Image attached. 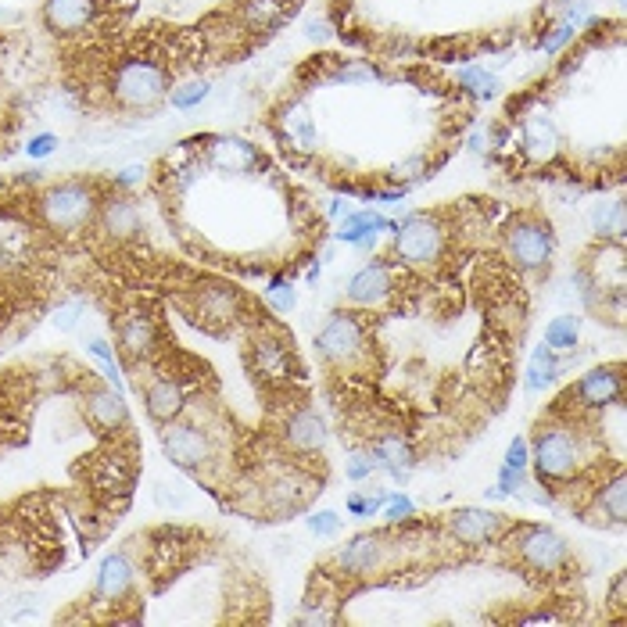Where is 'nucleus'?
<instances>
[{"label":"nucleus","mask_w":627,"mask_h":627,"mask_svg":"<svg viewBox=\"0 0 627 627\" xmlns=\"http://www.w3.org/2000/svg\"><path fill=\"white\" fill-rule=\"evenodd\" d=\"M112 94L122 108L144 112V108H155V104L169 94V76H165L162 65L151 58H126L119 69H115Z\"/></svg>","instance_id":"1"},{"label":"nucleus","mask_w":627,"mask_h":627,"mask_svg":"<svg viewBox=\"0 0 627 627\" xmlns=\"http://www.w3.org/2000/svg\"><path fill=\"white\" fill-rule=\"evenodd\" d=\"M40 212L54 230H83L97 215V190L90 183H58L40 198Z\"/></svg>","instance_id":"2"},{"label":"nucleus","mask_w":627,"mask_h":627,"mask_svg":"<svg viewBox=\"0 0 627 627\" xmlns=\"http://www.w3.org/2000/svg\"><path fill=\"white\" fill-rule=\"evenodd\" d=\"M577 459H581V452H577V441L570 430H563V427L538 430L531 463L542 481H567L570 473L577 470Z\"/></svg>","instance_id":"3"},{"label":"nucleus","mask_w":627,"mask_h":627,"mask_svg":"<svg viewBox=\"0 0 627 627\" xmlns=\"http://www.w3.org/2000/svg\"><path fill=\"white\" fill-rule=\"evenodd\" d=\"M445 233L430 215H409L405 223L395 226V251L409 266H430L441 255Z\"/></svg>","instance_id":"4"},{"label":"nucleus","mask_w":627,"mask_h":627,"mask_svg":"<svg viewBox=\"0 0 627 627\" xmlns=\"http://www.w3.org/2000/svg\"><path fill=\"white\" fill-rule=\"evenodd\" d=\"M506 248L520 269H542L552 258V233L549 226L534 223V219H520V223L509 226Z\"/></svg>","instance_id":"5"},{"label":"nucleus","mask_w":627,"mask_h":627,"mask_svg":"<svg viewBox=\"0 0 627 627\" xmlns=\"http://www.w3.org/2000/svg\"><path fill=\"white\" fill-rule=\"evenodd\" d=\"M362 327L359 319L348 316V312H334V316L327 319V327L316 334V348L319 355L327 362H337V366H344V362L359 359L362 352Z\"/></svg>","instance_id":"6"},{"label":"nucleus","mask_w":627,"mask_h":627,"mask_svg":"<svg viewBox=\"0 0 627 627\" xmlns=\"http://www.w3.org/2000/svg\"><path fill=\"white\" fill-rule=\"evenodd\" d=\"M516 545H520V559H524L531 570H538V574H552V570L563 567L570 556L567 542H563L552 527H524L520 538H516Z\"/></svg>","instance_id":"7"},{"label":"nucleus","mask_w":627,"mask_h":627,"mask_svg":"<svg viewBox=\"0 0 627 627\" xmlns=\"http://www.w3.org/2000/svg\"><path fill=\"white\" fill-rule=\"evenodd\" d=\"M165 456L180 470H201L212 459V441L205 430L190 427V423H169V430L162 434Z\"/></svg>","instance_id":"8"},{"label":"nucleus","mask_w":627,"mask_h":627,"mask_svg":"<svg viewBox=\"0 0 627 627\" xmlns=\"http://www.w3.org/2000/svg\"><path fill=\"white\" fill-rule=\"evenodd\" d=\"M448 531L456 534L459 542L477 549V545H488L495 534L502 531V516L491 513V509L481 506H463L448 513Z\"/></svg>","instance_id":"9"},{"label":"nucleus","mask_w":627,"mask_h":627,"mask_svg":"<svg viewBox=\"0 0 627 627\" xmlns=\"http://www.w3.org/2000/svg\"><path fill=\"white\" fill-rule=\"evenodd\" d=\"M620 395H624V377H620L617 366H595L577 384L581 405H592V409H606V405L620 402Z\"/></svg>","instance_id":"10"},{"label":"nucleus","mask_w":627,"mask_h":627,"mask_svg":"<svg viewBox=\"0 0 627 627\" xmlns=\"http://www.w3.org/2000/svg\"><path fill=\"white\" fill-rule=\"evenodd\" d=\"M133 588V563H129L126 552H112V556L101 559V570H97V585L94 595L97 602H119Z\"/></svg>","instance_id":"11"},{"label":"nucleus","mask_w":627,"mask_h":627,"mask_svg":"<svg viewBox=\"0 0 627 627\" xmlns=\"http://www.w3.org/2000/svg\"><path fill=\"white\" fill-rule=\"evenodd\" d=\"M380 559H384V538H380V534H355L352 542L337 552V567H341L344 574L362 577V574H373V570L380 567Z\"/></svg>","instance_id":"12"},{"label":"nucleus","mask_w":627,"mask_h":627,"mask_svg":"<svg viewBox=\"0 0 627 627\" xmlns=\"http://www.w3.org/2000/svg\"><path fill=\"white\" fill-rule=\"evenodd\" d=\"M97 18V0H47L43 4V22L54 33H76Z\"/></svg>","instance_id":"13"},{"label":"nucleus","mask_w":627,"mask_h":627,"mask_svg":"<svg viewBox=\"0 0 627 627\" xmlns=\"http://www.w3.org/2000/svg\"><path fill=\"white\" fill-rule=\"evenodd\" d=\"M373 466L384 473H391L395 481H409V473H413V445L405 438H398V434H387V438H380L377 445H373L370 452Z\"/></svg>","instance_id":"14"},{"label":"nucleus","mask_w":627,"mask_h":627,"mask_svg":"<svg viewBox=\"0 0 627 627\" xmlns=\"http://www.w3.org/2000/svg\"><path fill=\"white\" fill-rule=\"evenodd\" d=\"M391 294V269L384 262H370V266H362L359 273L352 276V284H348V298L355 305H380V301Z\"/></svg>","instance_id":"15"},{"label":"nucleus","mask_w":627,"mask_h":627,"mask_svg":"<svg viewBox=\"0 0 627 627\" xmlns=\"http://www.w3.org/2000/svg\"><path fill=\"white\" fill-rule=\"evenodd\" d=\"M86 413H90V420H94L97 427H104V430H115V427H122V423L129 420L126 398H122V391H115L112 384H108V387H94V391L86 395Z\"/></svg>","instance_id":"16"},{"label":"nucleus","mask_w":627,"mask_h":627,"mask_svg":"<svg viewBox=\"0 0 627 627\" xmlns=\"http://www.w3.org/2000/svg\"><path fill=\"white\" fill-rule=\"evenodd\" d=\"M208 162L219 172H248V169H255L258 151L241 137H219L208 147Z\"/></svg>","instance_id":"17"},{"label":"nucleus","mask_w":627,"mask_h":627,"mask_svg":"<svg viewBox=\"0 0 627 627\" xmlns=\"http://www.w3.org/2000/svg\"><path fill=\"white\" fill-rule=\"evenodd\" d=\"M287 441L298 452H316V448L327 445V423H323V416L312 413V409H301V413H294L287 420Z\"/></svg>","instance_id":"18"},{"label":"nucleus","mask_w":627,"mask_h":627,"mask_svg":"<svg viewBox=\"0 0 627 627\" xmlns=\"http://www.w3.org/2000/svg\"><path fill=\"white\" fill-rule=\"evenodd\" d=\"M147 413L158 423H172L183 413V387L176 380L162 377L147 387Z\"/></svg>","instance_id":"19"},{"label":"nucleus","mask_w":627,"mask_h":627,"mask_svg":"<svg viewBox=\"0 0 627 627\" xmlns=\"http://www.w3.org/2000/svg\"><path fill=\"white\" fill-rule=\"evenodd\" d=\"M255 373H262L266 380L291 377V352H287V344L276 341V337H258L255 341Z\"/></svg>","instance_id":"20"},{"label":"nucleus","mask_w":627,"mask_h":627,"mask_svg":"<svg viewBox=\"0 0 627 627\" xmlns=\"http://www.w3.org/2000/svg\"><path fill=\"white\" fill-rule=\"evenodd\" d=\"M524 147L531 151L538 162H549L552 155L559 151V133L552 126L549 115H531L524 122Z\"/></svg>","instance_id":"21"},{"label":"nucleus","mask_w":627,"mask_h":627,"mask_svg":"<svg viewBox=\"0 0 627 627\" xmlns=\"http://www.w3.org/2000/svg\"><path fill=\"white\" fill-rule=\"evenodd\" d=\"M104 230L112 233V237H119V241L137 237V233L144 230V223H140V208L126 198H112L108 205H104Z\"/></svg>","instance_id":"22"},{"label":"nucleus","mask_w":627,"mask_h":627,"mask_svg":"<svg viewBox=\"0 0 627 627\" xmlns=\"http://www.w3.org/2000/svg\"><path fill=\"white\" fill-rule=\"evenodd\" d=\"M119 341H122V352L133 355V359H144V355L155 352V323L147 316H129L119 330Z\"/></svg>","instance_id":"23"},{"label":"nucleus","mask_w":627,"mask_h":627,"mask_svg":"<svg viewBox=\"0 0 627 627\" xmlns=\"http://www.w3.org/2000/svg\"><path fill=\"white\" fill-rule=\"evenodd\" d=\"M559 373V359L556 352H552L549 344H538L531 355V362H527V377H524V387L531 391V395H538V391H545V387L556 380Z\"/></svg>","instance_id":"24"},{"label":"nucleus","mask_w":627,"mask_h":627,"mask_svg":"<svg viewBox=\"0 0 627 627\" xmlns=\"http://www.w3.org/2000/svg\"><path fill=\"white\" fill-rule=\"evenodd\" d=\"M577 334H581L577 316H556V319H549V327H545V344H549L552 352H570L577 344Z\"/></svg>","instance_id":"25"},{"label":"nucleus","mask_w":627,"mask_h":627,"mask_svg":"<svg viewBox=\"0 0 627 627\" xmlns=\"http://www.w3.org/2000/svg\"><path fill=\"white\" fill-rule=\"evenodd\" d=\"M305 488H309V484L301 481V477H280V481L269 488V502H273V509H294L305 499Z\"/></svg>","instance_id":"26"},{"label":"nucleus","mask_w":627,"mask_h":627,"mask_svg":"<svg viewBox=\"0 0 627 627\" xmlns=\"http://www.w3.org/2000/svg\"><path fill=\"white\" fill-rule=\"evenodd\" d=\"M287 11V0H244V15L251 26H276Z\"/></svg>","instance_id":"27"},{"label":"nucleus","mask_w":627,"mask_h":627,"mask_svg":"<svg viewBox=\"0 0 627 627\" xmlns=\"http://www.w3.org/2000/svg\"><path fill=\"white\" fill-rule=\"evenodd\" d=\"M624 473H617L606 488H602V495H599V506L606 509V516H610L613 524H624Z\"/></svg>","instance_id":"28"},{"label":"nucleus","mask_w":627,"mask_h":627,"mask_svg":"<svg viewBox=\"0 0 627 627\" xmlns=\"http://www.w3.org/2000/svg\"><path fill=\"white\" fill-rule=\"evenodd\" d=\"M212 94V86L205 79H194V83H183V86H172V108H180V112H190V108H198L205 97Z\"/></svg>","instance_id":"29"},{"label":"nucleus","mask_w":627,"mask_h":627,"mask_svg":"<svg viewBox=\"0 0 627 627\" xmlns=\"http://www.w3.org/2000/svg\"><path fill=\"white\" fill-rule=\"evenodd\" d=\"M90 355H94L97 362H101V373H104V380L115 387V391H122V377H119V366H115V355H112V348H108V341H101V337H94L90 341Z\"/></svg>","instance_id":"30"},{"label":"nucleus","mask_w":627,"mask_h":627,"mask_svg":"<svg viewBox=\"0 0 627 627\" xmlns=\"http://www.w3.org/2000/svg\"><path fill=\"white\" fill-rule=\"evenodd\" d=\"M459 83H463L470 94L491 97V94H495V86H499V79L491 76V72H484V69H463V72H459Z\"/></svg>","instance_id":"31"},{"label":"nucleus","mask_w":627,"mask_h":627,"mask_svg":"<svg viewBox=\"0 0 627 627\" xmlns=\"http://www.w3.org/2000/svg\"><path fill=\"white\" fill-rule=\"evenodd\" d=\"M266 301H269V309L284 312V316H287V312L298 305V294H294V287L284 284V280H273V284L266 287Z\"/></svg>","instance_id":"32"},{"label":"nucleus","mask_w":627,"mask_h":627,"mask_svg":"<svg viewBox=\"0 0 627 627\" xmlns=\"http://www.w3.org/2000/svg\"><path fill=\"white\" fill-rule=\"evenodd\" d=\"M305 527H309L316 538H334V534L341 531V516H337L334 509H319V513H312L309 520H305Z\"/></svg>","instance_id":"33"},{"label":"nucleus","mask_w":627,"mask_h":627,"mask_svg":"<svg viewBox=\"0 0 627 627\" xmlns=\"http://www.w3.org/2000/svg\"><path fill=\"white\" fill-rule=\"evenodd\" d=\"M595 226H599V233H610V237H624V201H613V208H610V215L602 212H595Z\"/></svg>","instance_id":"34"},{"label":"nucleus","mask_w":627,"mask_h":627,"mask_svg":"<svg viewBox=\"0 0 627 627\" xmlns=\"http://www.w3.org/2000/svg\"><path fill=\"white\" fill-rule=\"evenodd\" d=\"M384 516L391 520V524H402V520H409V516L416 513V506H413V499L409 495H402V491H395V495H387L384 499Z\"/></svg>","instance_id":"35"},{"label":"nucleus","mask_w":627,"mask_h":627,"mask_svg":"<svg viewBox=\"0 0 627 627\" xmlns=\"http://www.w3.org/2000/svg\"><path fill=\"white\" fill-rule=\"evenodd\" d=\"M155 502L158 506H165V509H187L190 495L176 488V484H155Z\"/></svg>","instance_id":"36"},{"label":"nucleus","mask_w":627,"mask_h":627,"mask_svg":"<svg viewBox=\"0 0 627 627\" xmlns=\"http://www.w3.org/2000/svg\"><path fill=\"white\" fill-rule=\"evenodd\" d=\"M524 488H531V484H527V470H513V466H502L499 470V491L502 495H520V491Z\"/></svg>","instance_id":"37"},{"label":"nucleus","mask_w":627,"mask_h":627,"mask_svg":"<svg viewBox=\"0 0 627 627\" xmlns=\"http://www.w3.org/2000/svg\"><path fill=\"white\" fill-rule=\"evenodd\" d=\"M527 463H531V445H527V438H513L506 448V463L502 466H513V470H527Z\"/></svg>","instance_id":"38"},{"label":"nucleus","mask_w":627,"mask_h":627,"mask_svg":"<svg viewBox=\"0 0 627 627\" xmlns=\"http://www.w3.org/2000/svg\"><path fill=\"white\" fill-rule=\"evenodd\" d=\"M86 312V305L83 301H69V305H61L58 312H54V327L58 330H76V323H79V316Z\"/></svg>","instance_id":"39"},{"label":"nucleus","mask_w":627,"mask_h":627,"mask_svg":"<svg viewBox=\"0 0 627 627\" xmlns=\"http://www.w3.org/2000/svg\"><path fill=\"white\" fill-rule=\"evenodd\" d=\"M373 470H377V466H373V459L366 456V452H355V456L348 459V466H344V473H348L352 481H366Z\"/></svg>","instance_id":"40"},{"label":"nucleus","mask_w":627,"mask_h":627,"mask_svg":"<svg viewBox=\"0 0 627 627\" xmlns=\"http://www.w3.org/2000/svg\"><path fill=\"white\" fill-rule=\"evenodd\" d=\"M58 151V137H51V133H40V137H33L26 144V155L29 158H47Z\"/></svg>","instance_id":"41"},{"label":"nucleus","mask_w":627,"mask_h":627,"mask_svg":"<svg viewBox=\"0 0 627 627\" xmlns=\"http://www.w3.org/2000/svg\"><path fill=\"white\" fill-rule=\"evenodd\" d=\"M380 506H384V499H362V495L348 499V513L352 516H373V513H380Z\"/></svg>","instance_id":"42"},{"label":"nucleus","mask_w":627,"mask_h":627,"mask_svg":"<svg viewBox=\"0 0 627 627\" xmlns=\"http://www.w3.org/2000/svg\"><path fill=\"white\" fill-rule=\"evenodd\" d=\"M291 129L301 137V144H316V126L309 122V115H291Z\"/></svg>","instance_id":"43"},{"label":"nucleus","mask_w":627,"mask_h":627,"mask_svg":"<svg viewBox=\"0 0 627 627\" xmlns=\"http://www.w3.org/2000/svg\"><path fill=\"white\" fill-rule=\"evenodd\" d=\"M570 36H574V26H559L556 33L549 36V40H542V47H545V54H552V51H559V47H563V43L570 40Z\"/></svg>","instance_id":"44"},{"label":"nucleus","mask_w":627,"mask_h":627,"mask_svg":"<svg viewBox=\"0 0 627 627\" xmlns=\"http://www.w3.org/2000/svg\"><path fill=\"white\" fill-rule=\"evenodd\" d=\"M140 180H144V165H126V169L115 176L119 187H133V183H140Z\"/></svg>","instance_id":"45"},{"label":"nucleus","mask_w":627,"mask_h":627,"mask_svg":"<svg viewBox=\"0 0 627 627\" xmlns=\"http://www.w3.org/2000/svg\"><path fill=\"white\" fill-rule=\"evenodd\" d=\"M420 169H423V158H413V162H405V165H398V180H416V176H420Z\"/></svg>","instance_id":"46"},{"label":"nucleus","mask_w":627,"mask_h":627,"mask_svg":"<svg viewBox=\"0 0 627 627\" xmlns=\"http://www.w3.org/2000/svg\"><path fill=\"white\" fill-rule=\"evenodd\" d=\"M298 624H334V617L323 613V610H309V613H301Z\"/></svg>","instance_id":"47"},{"label":"nucleus","mask_w":627,"mask_h":627,"mask_svg":"<svg viewBox=\"0 0 627 627\" xmlns=\"http://www.w3.org/2000/svg\"><path fill=\"white\" fill-rule=\"evenodd\" d=\"M613 606H624V577H617V581H613Z\"/></svg>","instance_id":"48"}]
</instances>
